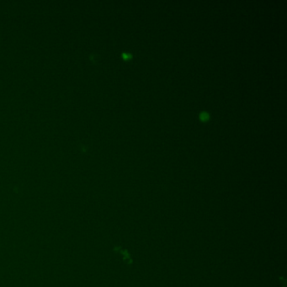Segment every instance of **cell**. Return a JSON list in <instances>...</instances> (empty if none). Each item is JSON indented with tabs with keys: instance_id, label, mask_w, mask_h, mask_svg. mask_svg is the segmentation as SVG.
Listing matches in <instances>:
<instances>
[{
	"instance_id": "6da1fadb",
	"label": "cell",
	"mask_w": 287,
	"mask_h": 287,
	"mask_svg": "<svg viewBox=\"0 0 287 287\" xmlns=\"http://www.w3.org/2000/svg\"><path fill=\"white\" fill-rule=\"evenodd\" d=\"M200 119H201V120H203V121H205V120H207L208 119H209V114H208L207 112H205V111H204V112H201L200 115Z\"/></svg>"
},
{
	"instance_id": "7a4b0ae2",
	"label": "cell",
	"mask_w": 287,
	"mask_h": 287,
	"mask_svg": "<svg viewBox=\"0 0 287 287\" xmlns=\"http://www.w3.org/2000/svg\"><path fill=\"white\" fill-rule=\"evenodd\" d=\"M124 58H126V59H129V58H131V54H130V53H124Z\"/></svg>"
}]
</instances>
